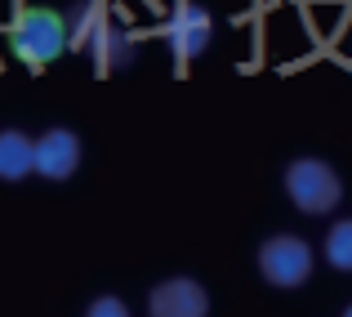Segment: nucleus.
Wrapping results in <instances>:
<instances>
[{"label": "nucleus", "mask_w": 352, "mask_h": 317, "mask_svg": "<svg viewBox=\"0 0 352 317\" xmlns=\"http://www.w3.org/2000/svg\"><path fill=\"white\" fill-rule=\"evenodd\" d=\"M285 197L303 214H330L344 201V183H339L335 165L321 156H299L285 165Z\"/></svg>", "instance_id": "1"}, {"label": "nucleus", "mask_w": 352, "mask_h": 317, "mask_svg": "<svg viewBox=\"0 0 352 317\" xmlns=\"http://www.w3.org/2000/svg\"><path fill=\"white\" fill-rule=\"evenodd\" d=\"M9 50H14L18 63H27V68H45V63L63 59V50H67L63 14H54V9H23L14 32H9Z\"/></svg>", "instance_id": "2"}, {"label": "nucleus", "mask_w": 352, "mask_h": 317, "mask_svg": "<svg viewBox=\"0 0 352 317\" xmlns=\"http://www.w3.org/2000/svg\"><path fill=\"white\" fill-rule=\"evenodd\" d=\"M258 273H263V282L276 286V291H294V286H303V282H308V273H312L308 241L290 237V232L267 237L263 246H258Z\"/></svg>", "instance_id": "3"}, {"label": "nucleus", "mask_w": 352, "mask_h": 317, "mask_svg": "<svg viewBox=\"0 0 352 317\" xmlns=\"http://www.w3.org/2000/svg\"><path fill=\"white\" fill-rule=\"evenodd\" d=\"M80 165V139L72 134V130L54 125L45 130L41 139H32V170L41 174V179H72Z\"/></svg>", "instance_id": "4"}, {"label": "nucleus", "mask_w": 352, "mask_h": 317, "mask_svg": "<svg viewBox=\"0 0 352 317\" xmlns=\"http://www.w3.org/2000/svg\"><path fill=\"white\" fill-rule=\"evenodd\" d=\"M161 36H165V45H170V54H179L183 63L188 59H197V54H206V45H210V36H214V23H210V9L206 5H179L170 14V23L161 27Z\"/></svg>", "instance_id": "5"}, {"label": "nucleus", "mask_w": 352, "mask_h": 317, "mask_svg": "<svg viewBox=\"0 0 352 317\" xmlns=\"http://www.w3.org/2000/svg\"><path fill=\"white\" fill-rule=\"evenodd\" d=\"M206 313L210 295L192 277H170V282L152 286V295H147V317H206Z\"/></svg>", "instance_id": "6"}, {"label": "nucleus", "mask_w": 352, "mask_h": 317, "mask_svg": "<svg viewBox=\"0 0 352 317\" xmlns=\"http://www.w3.org/2000/svg\"><path fill=\"white\" fill-rule=\"evenodd\" d=\"M112 23V14H107L103 0H72V9L63 14V27H67V50H94L98 36H103V27Z\"/></svg>", "instance_id": "7"}, {"label": "nucleus", "mask_w": 352, "mask_h": 317, "mask_svg": "<svg viewBox=\"0 0 352 317\" xmlns=\"http://www.w3.org/2000/svg\"><path fill=\"white\" fill-rule=\"evenodd\" d=\"M134 54H138V41L120 27V18H112V23L103 27V36H98V45L89 50V59L103 72H125L129 63H134Z\"/></svg>", "instance_id": "8"}, {"label": "nucleus", "mask_w": 352, "mask_h": 317, "mask_svg": "<svg viewBox=\"0 0 352 317\" xmlns=\"http://www.w3.org/2000/svg\"><path fill=\"white\" fill-rule=\"evenodd\" d=\"M32 174V139L23 130H0V179L18 183Z\"/></svg>", "instance_id": "9"}, {"label": "nucleus", "mask_w": 352, "mask_h": 317, "mask_svg": "<svg viewBox=\"0 0 352 317\" xmlns=\"http://www.w3.org/2000/svg\"><path fill=\"white\" fill-rule=\"evenodd\" d=\"M326 264L339 268V273H352V219L335 223L326 232Z\"/></svg>", "instance_id": "10"}, {"label": "nucleus", "mask_w": 352, "mask_h": 317, "mask_svg": "<svg viewBox=\"0 0 352 317\" xmlns=\"http://www.w3.org/2000/svg\"><path fill=\"white\" fill-rule=\"evenodd\" d=\"M85 317H129V309L116 300V295H98V300L85 309Z\"/></svg>", "instance_id": "11"}, {"label": "nucleus", "mask_w": 352, "mask_h": 317, "mask_svg": "<svg viewBox=\"0 0 352 317\" xmlns=\"http://www.w3.org/2000/svg\"><path fill=\"white\" fill-rule=\"evenodd\" d=\"M344 317H352V309H348V313H344Z\"/></svg>", "instance_id": "12"}]
</instances>
